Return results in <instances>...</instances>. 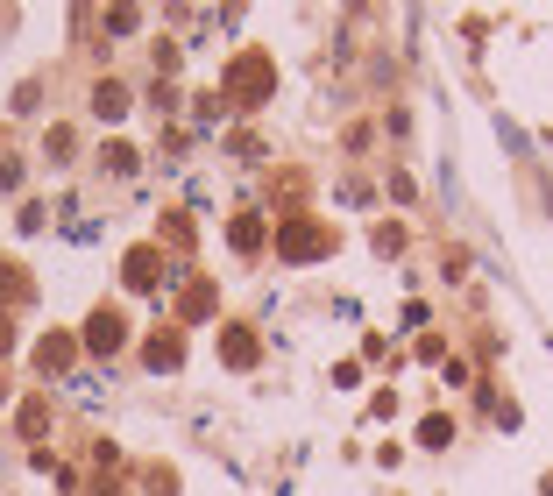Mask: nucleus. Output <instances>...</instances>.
I'll use <instances>...</instances> for the list:
<instances>
[{"label": "nucleus", "instance_id": "f257e3e1", "mask_svg": "<svg viewBox=\"0 0 553 496\" xmlns=\"http://www.w3.org/2000/svg\"><path fill=\"white\" fill-rule=\"evenodd\" d=\"M270 86H277L270 57H263V50H242V57L227 64V86H220V93H227L234 107H263V100H270Z\"/></svg>", "mask_w": 553, "mask_h": 496}, {"label": "nucleus", "instance_id": "f03ea898", "mask_svg": "<svg viewBox=\"0 0 553 496\" xmlns=\"http://www.w3.org/2000/svg\"><path fill=\"white\" fill-rule=\"evenodd\" d=\"M327 241H334V234H327L320 220H305V213H298V220L277 227V256H284V263H312V256H327Z\"/></svg>", "mask_w": 553, "mask_h": 496}, {"label": "nucleus", "instance_id": "7ed1b4c3", "mask_svg": "<svg viewBox=\"0 0 553 496\" xmlns=\"http://www.w3.org/2000/svg\"><path fill=\"white\" fill-rule=\"evenodd\" d=\"M121 284H128V291H156V284H171V277H164V248H156V241L128 248V256H121Z\"/></svg>", "mask_w": 553, "mask_h": 496}, {"label": "nucleus", "instance_id": "20e7f679", "mask_svg": "<svg viewBox=\"0 0 553 496\" xmlns=\"http://www.w3.org/2000/svg\"><path fill=\"white\" fill-rule=\"evenodd\" d=\"M121 334H128V326H121V312H114V305H100V312L86 319V348H93V355H114V348H121Z\"/></svg>", "mask_w": 553, "mask_h": 496}, {"label": "nucleus", "instance_id": "39448f33", "mask_svg": "<svg viewBox=\"0 0 553 496\" xmlns=\"http://www.w3.org/2000/svg\"><path fill=\"white\" fill-rule=\"evenodd\" d=\"M142 362H149V369H178V362H185V341H178V326H164V334H149V341H142Z\"/></svg>", "mask_w": 553, "mask_h": 496}, {"label": "nucleus", "instance_id": "423d86ee", "mask_svg": "<svg viewBox=\"0 0 553 496\" xmlns=\"http://www.w3.org/2000/svg\"><path fill=\"white\" fill-rule=\"evenodd\" d=\"M93 114L100 121H121L128 114V86H121V78H100V86H93Z\"/></svg>", "mask_w": 553, "mask_h": 496}, {"label": "nucleus", "instance_id": "0eeeda50", "mask_svg": "<svg viewBox=\"0 0 553 496\" xmlns=\"http://www.w3.org/2000/svg\"><path fill=\"white\" fill-rule=\"evenodd\" d=\"M220 355H227L234 369H249V362H256V326H227V341H220Z\"/></svg>", "mask_w": 553, "mask_h": 496}, {"label": "nucleus", "instance_id": "6e6552de", "mask_svg": "<svg viewBox=\"0 0 553 496\" xmlns=\"http://www.w3.org/2000/svg\"><path fill=\"white\" fill-rule=\"evenodd\" d=\"M206 312H213V284H206V277H192V284L178 291V319H206Z\"/></svg>", "mask_w": 553, "mask_h": 496}, {"label": "nucleus", "instance_id": "1a4fd4ad", "mask_svg": "<svg viewBox=\"0 0 553 496\" xmlns=\"http://www.w3.org/2000/svg\"><path fill=\"white\" fill-rule=\"evenodd\" d=\"M227 241H234V248H242V256H256V248H263V220H256V213H234V227H227Z\"/></svg>", "mask_w": 553, "mask_h": 496}, {"label": "nucleus", "instance_id": "9d476101", "mask_svg": "<svg viewBox=\"0 0 553 496\" xmlns=\"http://www.w3.org/2000/svg\"><path fill=\"white\" fill-rule=\"evenodd\" d=\"M22 277H29L22 263H0V305H22V298H29V284H22Z\"/></svg>", "mask_w": 553, "mask_h": 496}, {"label": "nucleus", "instance_id": "9b49d317", "mask_svg": "<svg viewBox=\"0 0 553 496\" xmlns=\"http://www.w3.org/2000/svg\"><path fill=\"white\" fill-rule=\"evenodd\" d=\"M100 163H107L114 178H128V171H135V149H128V142H107V149H100Z\"/></svg>", "mask_w": 553, "mask_h": 496}, {"label": "nucleus", "instance_id": "f8f14e48", "mask_svg": "<svg viewBox=\"0 0 553 496\" xmlns=\"http://www.w3.org/2000/svg\"><path fill=\"white\" fill-rule=\"evenodd\" d=\"M43 426H50V404H43V397H29V404H22V433H29V440H43Z\"/></svg>", "mask_w": 553, "mask_h": 496}, {"label": "nucleus", "instance_id": "ddd939ff", "mask_svg": "<svg viewBox=\"0 0 553 496\" xmlns=\"http://www.w3.org/2000/svg\"><path fill=\"white\" fill-rule=\"evenodd\" d=\"M64 362H71V341H43L36 348V369H64Z\"/></svg>", "mask_w": 553, "mask_h": 496}, {"label": "nucleus", "instance_id": "4468645a", "mask_svg": "<svg viewBox=\"0 0 553 496\" xmlns=\"http://www.w3.org/2000/svg\"><path fill=\"white\" fill-rule=\"evenodd\" d=\"M107 29H114V36H135L142 15H135V8H107Z\"/></svg>", "mask_w": 553, "mask_h": 496}, {"label": "nucleus", "instance_id": "2eb2a0df", "mask_svg": "<svg viewBox=\"0 0 553 496\" xmlns=\"http://www.w3.org/2000/svg\"><path fill=\"white\" fill-rule=\"evenodd\" d=\"M447 440H454L447 419H426V426H419V447H447Z\"/></svg>", "mask_w": 553, "mask_h": 496}, {"label": "nucleus", "instance_id": "dca6fc26", "mask_svg": "<svg viewBox=\"0 0 553 496\" xmlns=\"http://www.w3.org/2000/svg\"><path fill=\"white\" fill-rule=\"evenodd\" d=\"M8 348H15V319H8V312H0V355H8Z\"/></svg>", "mask_w": 553, "mask_h": 496}, {"label": "nucleus", "instance_id": "f3484780", "mask_svg": "<svg viewBox=\"0 0 553 496\" xmlns=\"http://www.w3.org/2000/svg\"><path fill=\"white\" fill-rule=\"evenodd\" d=\"M0 411H8V383H0Z\"/></svg>", "mask_w": 553, "mask_h": 496}]
</instances>
